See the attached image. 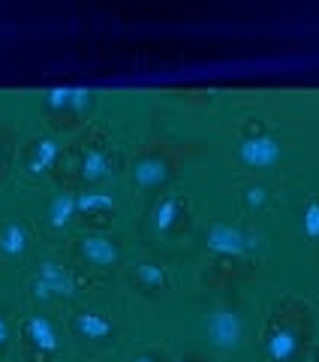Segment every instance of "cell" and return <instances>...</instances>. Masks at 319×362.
Listing matches in <instances>:
<instances>
[{
    "instance_id": "1",
    "label": "cell",
    "mask_w": 319,
    "mask_h": 362,
    "mask_svg": "<svg viewBox=\"0 0 319 362\" xmlns=\"http://www.w3.org/2000/svg\"><path fill=\"white\" fill-rule=\"evenodd\" d=\"M235 157L250 173H265V169H275L283 160V145L277 136H268V133L247 136V139L238 142Z\"/></svg>"
},
{
    "instance_id": "2",
    "label": "cell",
    "mask_w": 319,
    "mask_h": 362,
    "mask_svg": "<svg viewBox=\"0 0 319 362\" xmlns=\"http://www.w3.org/2000/svg\"><path fill=\"white\" fill-rule=\"evenodd\" d=\"M205 335L217 350H235L244 341V320L235 308H217L205 320Z\"/></svg>"
},
{
    "instance_id": "3",
    "label": "cell",
    "mask_w": 319,
    "mask_h": 362,
    "mask_svg": "<svg viewBox=\"0 0 319 362\" xmlns=\"http://www.w3.org/2000/svg\"><path fill=\"white\" fill-rule=\"evenodd\" d=\"M169 175H172V163H169V157L160 154V151L139 154L130 166V181H133V187H139V190L163 187L169 181Z\"/></svg>"
},
{
    "instance_id": "4",
    "label": "cell",
    "mask_w": 319,
    "mask_h": 362,
    "mask_svg": "<svg viewBox=\"0 0 319 362\" xmlns=\"http://www.w3.org/2000/svg\"><path fill=\"white\" fill-rule=\"evenodd\" d=\"M205 245H208L211 254L226 257V259H241L250 251V239L232 223H214L208 235H205Z\"/></svg>"
},
{
    "instance_id": "5",
    "label": "cell",
    "mask_w": 319,
    "mask_h": 362,
    "mask_svg": "<svg viewBox=\"0 0 319 362\" xmlns=\"http://www.w3.org/2000/svg\"><path fill=\"white\" fill-rule=\"evenodd\" d=\"M78 251L97 269H112V266H118V259H121L118 245L112 242L109 235H85V239L78 242Z\"/></svg>"
},
{
    "instance_id": "6",
    "label": "cell",
    "mask_w": 319,
    "mask_h": 362,
    "mask_svg": "<svg viewBox=\"0 0 319 362\" xmlns=\"http://www.w3.org/2000/svg\"><path fill=\"white\" fill-rule=\"evenodd\" d=\"M299 347H301L299 332L289 329V326H275L265 338V350L275 362H295L299 359Z\"/></svg>"
},
{
    "instance_id": "7",
    "label": "cell",
    "mask_w": 319,
    "mask_h": 362,
    "mask_svg": "<svg viewBox=\"0 0 319 362\" xmlns=\"http://www.w3.org/2000/svg\"><path fill=\"white\" fill-rule=\"evenodd\" d=\"M73 332H76L78 338H88V341H106V338L115 335V323H112L106 314L78 311V314L73 317Z\"/></svg>"
},
{
    "instance_id": "8",
    "label": "cell",
    "mask_w": 319,
    "mask_h": 362,
    "mask_svg": "<svg viewBox=\"0 0 319 362\" xmlns=\"http://www.w3.org/2000/svg\"><path fill=\"white\" fill-rule=\"evenodd\" d=\"M181 214H184V202H181L175 194L163 197L151 211V233L154 235H169L178 226Z\"/></svg>"
},
{
    "instance_id": "9",
    "label": "cell",
    "mask_w": 319,
    "mask_h": 362,
    "mask_svg": "<svg viewBox=\"0 0 319 362\" xmlns=\"http://www.w3.org/2000/svg\"><path fill=\"white\" fill-rule=\"evenodd\" d=\"M30 247V235L21 221H6L0 226V254L9 259H21Z\"/></svg>"
},
{
    "instance_id": "10",
    "label": "cell",
    "mask_w": 319,
    "mask_h": 362,
    "mask_svg": "<svg viewBox=\"0 0 319 362\" xmlns=\"http://www.w3.org/2000/svg\"><path fill=\"white\" fill-rule=\"evenodd\" d=\"M28 338L30 344L40 350V354H58V329H54V323L49 320V317L42 314H33L28 317Z\"/></svg>"
},
{
    "instance_id": "11",
    "label": "cell",
    "mask_w": 319,
    "mask_h": 362,
    "mask_svg": "<svg viewBox=\"0 0 319 362\" xmlns=\"http://www.w3.org/2000/svg\"><path fill=\"white\" fill-rule=\"evenodd\" d=\"M40 278L45 281L52 296H70L73 293V281H70V272H66L58 259H42L40 263Z\"/></svg>"
},
{
    "instance_id": "12",
    "label": "cell",
    "mask_w": 319,
    "mask_h": 362,
    "mask_svg": "<svg viewBox=\"0 0 319 362\" xmlns=\"http://www.w3.org/2000/svg\"><path fill=\"white\" fill-rule=\"evenodd\" d=\"M58 154H61L58 142H54V139H40L37 145H33V154H30V160H28V173H30L33 178H42V175L54 166Z\"/></svg>"
},
{
    "instance_id": "13",
    "label": "cell",
    "mask_w": 319,
    "mask_h": 362,
    "mask_svg": "<svg viewBox=\"0 0 319 362\" xmlns=\"http://www.w3.org/2000/svg\"><path fill=\"white\" fill-rule=\"evenodd\" d=\"M78 211V194H70V190H64V194H58L52 199L49 206V223L58 226V230H66V226L73 223Z\"/></svg>"
},
{
    "instance_id": "14",
    "label": "cell",
    "mask_w": 319,
    "mask_h": 362,
    "mask_svg": "<svg viewBox=\"0 0 319 362\" xmlns=\"http://www.w3.org/2000/svg\"><path fill=\"white\" fill-rule=\"evenodd\" d=\"M109 175V154L100 148V145H90L82 151V178L88 185H97Z\"/></svg>"
},
{
    "instance_id": "15",
    "label": "cell",
    "mask_w": 319,
    "mask_h": 362,
    "mask_svg": "<svg viewBox=\"0 0 319 362\" xmlns=\"http://www.w3.org/2000/svg\"><path fill=\"white\" fill-rule=\"evenodd\" d=\"M45 103L54 109H85L90 103L88 90H76V88H54L45 94Z\"/></svg>"
},
{
    "instance_id": "16",
    "label": "cell",
    "mask_w": 319,
    "mask_h": 362,
    "mask_svg": "<svg viewBox=\"0 0 319 362\" xmlns=\"http://www.w3.org/2000/svg\"><path fill=\"white\" fill-rule=\"evenodd\" d=\"M112 209H115V199L109 194H100V190L78 194V211L82 214H100V211H112Z\"/></svg>"
},
{
    "instance_id": "17",
    "label": "cell",
    "mask_w": 319,
    "mask_h": 362,
    "mask_svg": "<svg viewBox=\"0 0 319 362\" xmlns=\"http://www.w3.org/2000/svg\"><path fill=\"white\" fill-rule=\"evenodd\" d=\"M136 278H139V284H145L148 290H163L166 287V272L160 263H139L136 266Z\"/></svg>"
},
{
    "instance_id": "18",
    "label": "cell",
    "mask_w": 319,
    "mask_h": 362,
    "mask_svg": "<svg viewBox=\"0 0 319 362\" xmlns=\"http://www.w3.org/2000/svg\"><path fill=\"white\" fill-rule=\"evenodd\" d=\"M301 233L304 239L319 242V199L307 202V209L301 211Z\"/></svg>"
},
{
    "instance_id": "19",
    "label": "cell",
    "mask_w": 319,
    "mask_h": 362,
    "mask_svg": "<svg viewBox=\"0 0 319 362\" xmlns=\"http://www.w3.org/2000/svg\"><path fill=\"white\" fill-rule=\"evenodd\" d=\"M265 202H268V187L265 185H247L244 187V206H247V211H262Z\"/></svg>"
},
{
    "instance_id": "20",
    "label": "cell",
    "mask_w": 319,
    "mask_h": 362,
    "mask_svg": "<svg viewBox=\"0 0 319 362\" xmlns=\"http://www.w3.org/2000/svg\"><path fill=\"white\" fill-rule=\"evenodd\" d=\"M6 341H9V320L0 314V350L6 347Z\"/></svg>"
},
{
    "instance_id": "21",
    "label": "cell",
    "mask_w": 319,
    "mask_h": 362,
    "mask_svg": "<svg viewBox=\"0 0 319 362\" xmlns=\"http://www.w3.org/2000/svg\"><path fill=\"white\" fill-rule=\"evenodd\" d=\"M130 362H157V359H154L151 354H136V356H133Z\"/></svg>"
},
{
    "instance_id": "22",
    "label": "cell",
    "mask_w": 319,
    "mask_h": 362,
    "mask_svg": "<svg viewBox=\"0 0 319 362\" xmlns=\"http://www.w3.org/2000/svg\"><path fill=\"white\" fill-rule=\"evenodd\" d=\"M175 362H190V359H175Z\"/></svg>"
}]
</instances>
